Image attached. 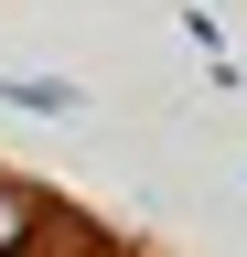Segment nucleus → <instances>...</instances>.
Returning a JSON list of instances; mask_svg holds the SVG:
<instances>
[{
    "label": "nucleus",
    "mask_w": 247,
    "mask_h": 257,
    "mask_svg": "<svg viewBox=\"0 0 247 257\" xmlns=\"http://www.w3.org/2000/svg\"><path fill=\"white\" fill-rule=\"evenodd\" d=\"M11 107H43V118H65V107H86V96H75L65 75H11Z\"/></svg>",
    "instance_id": "obj_1"
}]
</instances>
